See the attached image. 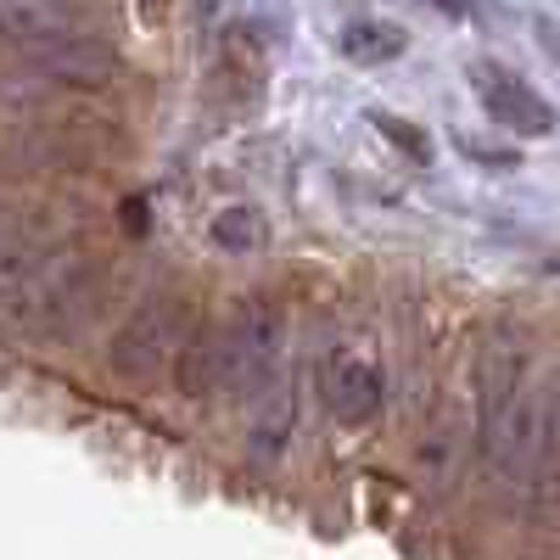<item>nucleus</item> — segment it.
<instances>
[{
  "mask_svg": "<svg viewBox=\"0 0 560 560\" xmlns=\"http://www.w3.org/2000/svg\"><path fill=\"white\" fill-rule=\"evenodd\" d=\"M224 337V387L258 393L269 376H280V353H287V314L269 298H253L236 308V319L219 325Z\"/></svg>",
  "mask_w": 560,
  "mask_h": 560,
  "instance_id": "1",
  "label": "nucleus"
},
{
  "mask_svg": "<svg viewBox=\"0 0 560 560\" xmlns=\"http://www.w3.org/2000/svg\"><path fill=\"white\" fill-rule=\"evenodd\" d=\"M179 325H185L179 298H147L124 319V331L113 337V370L124 382H152L163 370V359L179 348Z\"/></svg>",
  "mask_w": 560,
  "mask_h": 560,
  "instance_id": "2",
  "label": "nucleus"
},
{
  "mask_svg": "<svg viewBox=\"0 0 560 560\" xmlns=\"http://www.w3.org/2000/svg\"><path fill=\"white\" fill-rule=\"evenodd\" d=\"M325 404H331V415L342 420V427H370L387 404V382H382L376 359L337 353L331 364H325Z\"/></svg>",
  "mask_w": 560,
  "mask_h": 560,
  "instance_id": "3",
  "label": "nucleus"
},
{
  "mask_svg": "<svg viewBox=\"0 0 560 560\" xmlns=\"http://www.w3.org/2000/svg\"><path fill=\"white\" fill-rule=\"evenodd\" d=\"M247 454L253 459H280L298 432V382L280 370V376H269L258 393H247Z\"/></svg>",
  "mask_w": 560,
  "mask_h": 560,
  "instance_id": "4",
  "label": "nucleus"
},
{
  "mask_svg": "<svg viewBox=\"0 0 560 560\" xmlns=\"http://www.w3.org/2000/svg\"><path fill=\"white\" fill-rule=\"evenodd\" d=\"M34 68H39V73H51L57 84H73V90H107V84L118 79L124 57L113 51L107 39L73 28V34H62V39L51 45V51H39Z\"/></svg>",
  "mask_w": 560,
  "mask_h": 560,
  "instance_id": "5",
  "label": "nucleus"
},
{
  "mask_svg": "<svg viewBox=\"0 0 560 560\" xmlns=\"http://www.w3.org/2000/svg\"><path fill=\"white\" fill-rule=\"evenodd\" d=\"M79 23L68 18L62 0H0V45L23 51L28 62L39 51H51L62 34H73Z\"/></svg>",
  "mask_w": 560,
  "mask_h": 560,
  "instance_id": "6",
  "label": "nucleus"
},
{
  "mask_svg": "<svg viewBox=\"0 0 560 560\" xmlns=\"http://www.w3.org/2000/svg\"><path fill=\"white\" fill-rule=\"evenodd\" d=\"M482 107L493 113V124L516 129V135H549L555 129V107L538 96V90L504 68H482Z\"/></svg>",
  "mask_w": 560,
  "mask_h": 560,
  "instance_id": "7",
  "label": "nucleus"
},
{
  "mask_svg": "<svg viewBox=\"0 0 560 560\" xmlns=\"http://www.w3.org/2000/svg\"><path fill=\"white\" fill-rule=\"evenodd\" d=\"M179 393L197 398V404L224 393V337H219V325H202L191 342H179Z\"/></svg>",
  "mask_w": 560,
  "mask_h": 560,
  "instance_id": "8",
  "label": "nucleus"
},
{
  "mask_svg": "<svg viewBox=\"0 0 560 560\" xmlns=\"http://www.w3.org/2000/svg\"><path fill=\"white\" fill-rule=\"evenodd\" d=\"M208 236H213V247H219V253L253 258V253L269 242V224H264V213H258V208H247V202H230L224 213H213Z\"/></svg>",
  "mask_w": 560,
  "mask_h": 560,
  "instance_id": "9",
  "label": "nucleus"
},
{
  "mask_svg": "<svg viewBox=\"0 0 560 560\" xmlns=\"http://www.w3.org/2000/svg\"><path fill=\"white\" fill-rule=\"evenodd\" d=\"M404 45H409V34L398 23H348L342 28V57H353V62H387Z\"/></svg>",
  "mask_w": 560,
  "mask_h": 560,
  "instance_id": "10",
  "label": "nucleus"
}]
</instances>
